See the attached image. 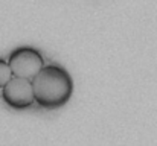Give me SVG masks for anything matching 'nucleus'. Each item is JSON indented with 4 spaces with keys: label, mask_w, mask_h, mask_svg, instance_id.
Masks as SVG:
<instances>
[{
    "label": "nucleus",
    "mask_w": 157,
    "mask_h": 146,
    "mask_svg": "<svg viewBox=\"0 0 157 146\" xmlns=\"http://www.w3.org/2000/svg\"><path fill=\"white\" fill-rule=\"evenodd\" d=\"M3 102L14 110L29 108L35 102V92L32 79L14 76L3 88H2Z\"/></svg>",
    "instance_id": "nucleus-3"
},
{
    "label": "nucleus",
    "mask_w": 157,
    "mask_h": 146,
    "mask_svg": "<svg viewBox=\"0 0 157 146\" xmlns=\"http://www.w3.org/2000/svg\"><path fill=\"white\" fill-rule=\"evenodd\" d=\"M14 76H21L28 79H34L37 73L44 67L43 55L35 47L21 46L11 52L8 59Z\"/></svg>",
    "instance_id": "nucleus-2"
},
{
    "label": "nucleus",
    "mask_w": 157,
    "mask_h": 146,
    "mask_svg": "<svg viewBox=\"0 0 157 146\" xmlns=\"http://www.w3.org/2000/svg\"><path fill=\"white\" fill-rule=\"evenodd\" d=\"M12 78H14V73H12L9 62L5 61L3 58H0V88H3Z\"/></svg>",
    "instance_id": "nucleus-4"
},
{
    "label": "nucleus",
    "mask_w": 157,
    "mask_h": 146,
    "mask_svg": "<svg viewBox=\"0 0 157 146\" xmlns=\"http://www.w3.org/2000/svg\"><path fill=\"white\" fill-rule=\"evenodd\" d=\"M35 102L46 110L63 107L73 93V81L69 72L59 66H44L32 79Z\"/></svg>",
    "instance_id": "nucleus-1"
}]
</instances>
